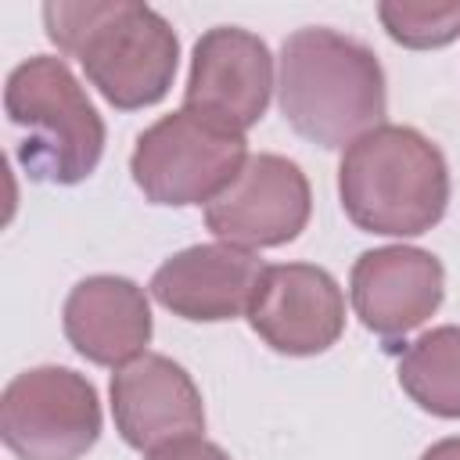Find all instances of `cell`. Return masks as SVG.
Instances as JSON below:
<instances>
[{
	"label": "cell",
	"instance_id": "obj_1",
	"mask_svg": "<svg viewBox=\"0 0 460 460\" xmlns=\"http://www.w3.org/2000/svg\"><path fill=\"white\" fill-rule=\"evenodd\" d=\"M43 29L61 54L83 65L90 86L119 111L158 104L176 79V29L147 4L50 0L43 4Z\"/></svg>",
	"mask_w": 460,
	"mask_h": 460
},
{
	"label": "cell",
	"instance_id": "obj_2",
	"mask_svg": "<svg viewBox=\"0 0 460 460\" xmlns=\"http://www.w3.org/2000/svg\"><path fill=\"white\" fill-rule=\"evenodd\" d=\"M277 104L284 122L323 151L349 147L385 126L388 90L377 54L327 25H309L280 43Z\"/></svg>",
	"mask_w": 460,
	"mask_h": 460
},
{
	"label": "cell",
	"instance_id": "obj_3",
	"mask_svg": "<svg viewBox=\"0 0 460 460\" xmlns=\"http://www.w3.org/2000/svg\"><path fill=\"white\" fill-rule=\"evenodd\" d=\"M338 198L359 230L417 237L446 216L449 165L420 129L385 122L345 147Z\"/></svg>",
	"mask_w": 460,
	"mask_h": 460
},
{
	"label": "cell",
	"instance_id": "obj_4",
	"mask_svg": "<svg viewBox=\"0 0 460 460\" xmlns=\"http://www.w3.org/2000/svg\"><path fill=\"white\" fill-rule=\"evenodd\" d=\"M11 126L25 129L18 162L29 180L72 187L93 176L104 155V119L65 65V58L36 54L11 68L4 86Z\"/></svg>",
	"mask_w": 460,
	"mask_h": 460
},
{
	"label": "cell",
	"instance_id": "obj_5",
	"mask_svg": "<svg viewBox=\"0 0 460 460\" xmlns=\"http://www.w3.org/2000/svg\"><path fill=\"white\" fill-rule=\"evenodd\" d=\"M248 162L244 133L198 111H169L151 122L129 155V172L151 205L187 208L223 194Z\"/></svg>",
	"mask_w": 460,
	"mask_h": 460
},
{
	"label": "cell",
	"instance_id": "obj_6",
	"mask_svg": "<svg viewBox=\"0 0 460 460\" xmlns=\"http://www.w3.org/2000/svg\"><path fill=\"white\" fill-rule=\"evenodd\" d=\"M0 438L18 460H83L101 438V399L72 367L14 374L0 395Z\"/></svg>",
	"mask_w": 460,
	"mask_h": 460
},
{
	"label": "cell",
	"instance_id": "obj_7",
	"mask_svg": "<svg viewBox=\"0 0 460 460\" xmlns=\"http://www.w3.org/2000/svg\"><path fill=\"white\" fill-rule=\"evenodd\" d=\"M313 216V190L298 162L284 155H248L234 183L205 205V226L216 241L259 252L295 241Z\"/></svg>",
	"mask_w": 460,
	"mask_h": 460
},
{
	"label": "cell",
	"instance_id": "obj_8",
	"mask_svg": "<svg viewBox=\"0 0 460 460\" xmlns=\"http://www.w3.org/2000/svg\"><path fill=\"white\" fill-rule=\"evenodd\" d=\"M273 86V54L266 40L237 25H216L194 43L183 108L248 133L266 115Z\"/></svg>",
	"mask_w": 460,
	"mask_h": 460
},
{
	"label": "cell",
	"instance_id": "obj_9",
	"mask_svg": "<svg viewBox=\"0 0 460 460\" xmlns=\"http://www.w3.org/2000/svg\"><path fill=\"white\" fill-rule=\"evenodd\" d=\"M248 323L280 356H320L345 331V295L323 266L277 262L255 288Z\"/></svg>",
	"mask_w": 460,
	"mask_h": 460
},
{
	"label": "cell",
	"instance_id": "obj_10",
	"mask_svg": "<svg viewBox=\"0 0 460 460\" xmlns=\"http://www.w3.org/2000/svg\"><path fill=\"white\" fill-rule=\"evenodd\" d=\"M108 392L115 431L144 456L205 431V402L194 377L162 352H144L119 367Z\"/></svg>",
	"mask_w": 460,
	"mask_h": 460
},
{
	"label": "cell",
	"instance_id": "obj_11",
	"mask_svg": "<svg viewBox=\"0 0 460 460\" xmlns=\"http://www.w3.org/2000/svg\"><path fill=\"white\" fill-rule=\"evenodd\" d=\"M446 295V270L438 255L413 244L370 248L352 262L349 298L367 331L377 338H402L431 320Z\"/></svg>",
	"mask_w": 460,
	"mask_h": 460
},
{
	"label": "cell",
	"instance_id": "obj_12",
	"mask_svg": "<svg viewBox=\"0 0 460 460\" xmlns=\"http://www.w3.org/2000/svg\"><path fill=\"white\" fill-rule=\"evenodd\" d=\"M262 273L266 262L255 252L212 241L169 255L155 270L147 291L158 305H165L180 320L219 323V320L248 316Z\"/></svg>",
	"mask_w": 460,
	"mask_h": 460
},
{
	"label": "cell",
	"instance_id": "obj_13",
	"mask_svg": "<svg viewBox=\"0 0 460 460\" xmlns=\"http://www.w3.org/2000/svg\"><path fill=\"white\" fill-rule=\"evenodd\" d=\"M61 327L83 359L111 370L144 356L155 331L147 291L115 273L83 277L65 298Z\"/></svg>",
	"mask_w": 460,
	"mask_h": 460
},
{
	"label": "cell",
	"instance_id": "obj_14",
	"mask_svg": "<svg viewBox=\"0 0 460 460\" xmlns=\"http://www.w3.org/2000/svg\"><path fill=\"white\" fill-rule=\"evenodd\" d=\"M399 388L424 410L460 420V327L442 323L424 331L399 356Z\"/></svg>",
	"mask_w": 460,
	"mask_h": 460
},
{
	"label": "cell",
	"instance_id": "obj_15",
	"mask_svg": "<svg viewBox=\"0 0 460 460\" xmlns=\"http://www.w3.org/2000/svg\"><path fill=\"white\" fill-rule=\"evenodd\" d=\"M377 18L385 32L410 50H438L460 36V0H446V4L381 0Z\"/></svg>",
	"mask_w": 460,
	"mask_h": 460
},
{
	"label": "cell",
	"instance_id": "obj_16",
	"mask_svg": "<svg viewBox=\"0 0 460 460\" xmlns=\"http://www.w3.org/2000/svg\"><path fill=\"white\" fill-rule=\"evenodd\" d=\"M144 460H230L226 449H219L216 442L208 438H183V442H172V446H162L155 453H147Z\"/></svg>",
	"mask_w": 460,
	"mask_h": 460
},
{
	"label": "cell",
	"instance_id": "obj_17",
	"mask_svg": "<svg viewBox=\"0 0 460 460\" xmlns=\"http://www.w3.org/2000/svg\"><path fill=\"white\" fill-rule=\"evenodd\" d=\"M420 460H460V435L431 442V446L420 453Z\"/></svg>",
	"mask_w": 460,
	"mask_h": 460
}]
</instances>
